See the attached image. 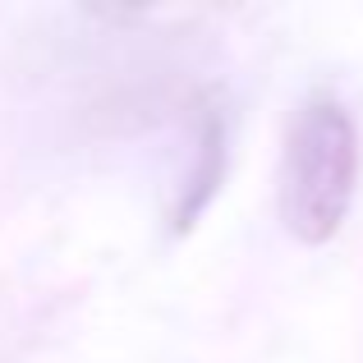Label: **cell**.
Here are the masks:
<instances>
[{"label":"cell","instance_id":"cell-1","mask_svg":"<svg viewBox=\"0 0 363 363\" xmlns=\"http://www.w3.org/2000/svg\"><path fill=\"white\" fill-rule=\"evenodd\" d=\"M359 194V129L345 101L318 92L299 106L281 157V225L299 244L336 240Z\"/></svg>","mask_w":363,"mask_h":363},{"label":"cell","instance_id":"cell-2","mask_svg":"<svg viewBox=\"0 0 363 363\" xmlns=\"http://www.w3.org/2000/svg\"><path fill=\"white\" fill-rule=\"evenodd\" d=\"M221 166H225V124L212 116V120H207V129H203V147H198L194 189H189L184 207H179V216H175L179 230H189V225H194V216L207 207V198L216 194V184H221Z\"/></svg>","mask_w":363,"mask_h":363}]
</instances>
